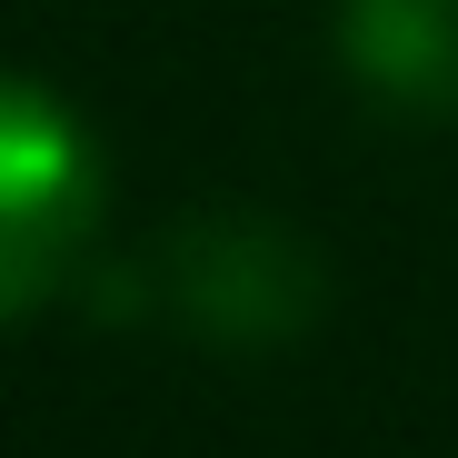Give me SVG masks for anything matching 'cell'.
<instances>
[{
  "mask_svg": "<svg viewBox=\"0 0 458 458\" xmlns=\"http://www.w3.org/2000/svg\"><path fill=\"white\" fill-rule=\"evenodd\" d=\"M100 140L40 81L0 70V319H30L70 289L100 240Z\"/></svg>",
  "mask_w": 458,
  "mask_h": 458,
  "instance_id": "1",
  "label": "cell"
},
{
  "mask_svg": "<svg viewBox=\"0 0 458 458\" xmlns=\"http://www.w3.org/2000/svg\"><path fill=\"white\" fill-rule=\"evenodd\" d=\"M149 279H160V299L219 349H269V339H299L319 310H329V259L299 240L289 219L269 209H190L160 259H149Z\"/></svg>",
  "mask_w": 458,
  "mask_h": 458,
  "instance_id": "2",
  "label": "cell"
},
{
  "mask_svg": "<svg viewBox=\"0 0 458 458\" xmlns=\"http://www.w3.org/2000/svg\"><path fill=\"white\" fill-rule=\"evenodd\" d=\"M339 70L399 120L458 110V0H339Z\"/></svg>",
  "mask_w": 458,
  "mask_h": 458,
  "instance_id": "3",
  "label": "cell"
}]
</instances>
